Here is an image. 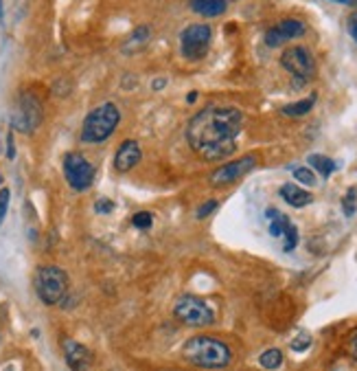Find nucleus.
<instances>
[{
    "mask_svg": "<svg viewBox=\"0 0 357 371\" xmlns=\"http://www.w3.org/2000/svg\"><path fill=\"white\" fill-rule=\"evenodd\" d=\"M347 349H349V354H351V358H355V361H357V330L349 336Z\"/></svg>",
    "mask_w": 357,
    "mask_h": 371,
    "instance_id": "26",
    "label": "nucleus"
},
{
    "mask_svg": "<svg viewBox=\"0 0 357 371\" xmlns=\"http://www.w3.org/2000/svg\"><path fill=\"white\" fill-rule=\"evenodd\" d=\"M132 225L136 229H150L154 225V215L150 211H138L136 215L132 218Z\"/></svg>",
    "mask_w": 357,
    "mask_h": 371,
    "instance_id": "21",
    "label": "nucleus"
},
{
    "mask_svg": "<svg viewBox=\"0 0 357 371\" xmlns=\"http://www.w3.org/2000/svg\"><path fill=\"white\" fill-rule=\"evenodd\" d=\"M305 36V22L301 20H283L278 22L276 26H272L270 31L265 33V44L267 47H280L283 42H287V40H296V38H301Z\"/></svg>",
    "mask_w": 357,
    "mask_h": 371,
    "instance_id": "11",
    "label": "nucleus"
},
{
    "mask_svg": "<svg viewBox=\"0 0 357 371\" xmlns=\"http://www.w3.org/2000/svg\"><path fill=\"white\" fill-rule=\"evenodd\" d=\"M118 121H121V112L114 103H101L95 110L88 112L81 126V141L86 143H103L112 137Z\"/></svg>",
    "mask_w": 357,
    "mask_h": 371,
    "instance_id": "3",
    "label": "nucleus"
},
{
    "mask_svg": "<svg viewBox=\"0 0 357 371\" xmlns=\"http://www.w3.org/2000/svg\"><path fill=\"white\" fill-rule=\"evenodd\" d=\"M255 167H257V158L255 156H241V158L228 162V165H221L219 169H215L213 176H211V183L215 187H226L230 183H237L239 178H244L248 172H252Z\"/></svg>",
    "mask_w": 357,
    "mask_h": 371,
    "instance_id": "10",
    "label": "nucleus"
},
{
    "mask_svg": "<svg viewBox=\"0 0 357 371\" xmlns=\"http://www.w3.org/2000/svg\"><path fill=\"white\" fill-rule=\"evenodd\" d=\"M280 198L285 200L287 204L296 206V209H303V206L314 202V196H311L309 191L296 187V185H283L280 187Z\"/></svg>",
    "mask_w": 357,
    "mask_h": 371,
    "instance_id": "14",
    "label": "nucleus"
},
{
    "mask_svg": "<svg viewBox=\"0 0 357 371\" xmlns=\"http://www.w3.org/2000/svg\"><path fill=\"white\" fill-rule=\"evenodd\" d=\"M228 0H191V9L204 18H217L226 11Z\"/></svg>",
    "mask_w": 357,
    "mask_h": 371,
    "instance_id": "15",
    "label": "nucleus"
},
{
    "mask_svg": "<svg viewBox=\"0 0 357 371\" xmlns=\"http://www.w3.org/2000/svg\"><path fill=\"white\" fill-rule=\"evenodd\" d=\"M244 130V112L232 106H208L189 121L187 141L204 160L228 158Z\"/></svg>",
    "mask_w": 357,
    "mask_h": 371,
    "instance_id": "1",
    "label": "nucleus"
},
{
    "mask_svg": "<svg viewBox=\"0 0 357 371\" xmlns=\"http://www.w3.org/2000/svg\"><path fill=\"white\" fill-rule=\"evenodd\" d=\"M42 123V101L35 93H22L11 114V126L18 132L31 135Z\"/></svg>",
    "mask_w": 357,
    "mask_h": 371,
    "instance_id": "6",
    "label": "nucleus"
},
{
    "mask_svg": "<svg viewBox=\"0 0 357 371\" xmlns=\"http://www.w3.org/2000/svg\"><path fill=\"white\" fill-rule=\"evenodd\" d=\"M283 237H285V250L289 253V250H294L296 244H299V229H296V227L292 225V227L287 229V233L283 235Z\"/></svg>",
    "mask_w": 357,
    "mask_h": 371,
    "instance_id": "23",
    "label": "nucleus"
},
{
    "mask_svg": "<svg viewBox=\"0 0 357 371\" xmlns=\"http://www.w3.org/2000/svg\"><path fill=\"white\" fill-rule=\"evenodd\" d=\"M349 33H351L353 40L357 42V11L351 13V18H349Z\"/></svg>",
    "mask_w": 357,
    "mask_h": 371,
    "instance_id": "29",
    "label": "nucleus"
},
{
    "mask_svg": "<svg viewBox=\"0 0 357 371\" xmlns=\"http://www.w3.org/2000/svg\"><path fill=\"white\" fill-rule=\"evenodd\" d=\"M173 317L184 325H193V328H204V325H211L215 321V315L208 303L193 294L177 296L173 303Z\"/></svg>",
    "mask_w": 357,
    "mask_h": 371,
    "instance_id": "5",
    "label": "nucleus"
},
{
    "mask_svg": "<svg viewBox=\"0 0 357 371\" xmlns=\"http://www.w3.org/2000/svg\"><path fill=\"white\" fill-rule=\"evenodd\" d=\"M196 97H198V93H191V95H189V103L196 101Z\"/></svg>",
    "mask_w": 357,
    "mask_h": 371,
    "instance_id": "31",
    "label": "nucleus"
},
{
    "mask_svg": "<svg viewBox=\"0 0 357 371\" xmlns=\"http://www.w3.org/2000/svg\"><path fill=\"white\" fill-rule=\"evenodd\" d=\"M95 209H97V213H110V211L114 209V204H112L110 200L103 198V200H99V202H97Z\"/></svg>",
    "mask_w": 357,
    "mask_h": 371,
    "instance_id": "27",
    "label": "nucleus"
},
{
    "mask_svg": "<svg viewBox=\"0 0 357 371\" xmlns=\"http://www.w3.org/2000/svg\"><path fill=\"white\" fill-rule=\"evenodd\" d=\"M213 31L208 24H189L180 33V49L187 59H202L211 47Z\"/></svg>",
    "mask_w": 357,
    "mask_h": 371,
    "instance_id": "9",
    "label": "nucleus"
},
{
    "mask_svg": "<svg viewBox=\"0 0 357 371\" xmlns=\"http://www.w3.org/2000/svg\"><path fill=\"white\" fill-rule=\"evenodd\" d=\"M64 358L72 371H86L93 365V351L86 345L77 343V340L66 338L64 340Z\"/></svg>",
    "mask_w": 357,
    "mask_h": 371,
    "instance_id": "12",
    "label": "nucleus"
},
{
    "mask_svg": "<svg viewBox=\"0 0 357 371\" xmlns=\"http://www.w3.org/2000/svg\"><path fill=\"white\" fill-rule=\"evenodd\" d=\"M7 150H9V152H7L9 158L16 156V152H13V137H11V135H9V139H7Z\"/></svg>",
    "mask_w": 357,
    "mask_h": 371,
    "instance_id": "30",
    "label": "nucleus"
},
{
    "mask_svg": "<svg viewBox=\"0 0 357 371\" xmlns=\"http://www.w3.org/2000/svg\"><path fill=\"white\" fill-rule=\"evenodd\" d=\"M309 343H311V338H309V334H301V338H296L294 343H292V347L296 349V351H303V349H307L309 347Z\"/></svg>",
    "mask_w": 357,
    "mask_h": 371,
    "instance_id": "25",
    "label": "nucleus"
},
{
    "mask_svg": "<svg viewBox=\"0 0 357 371\" xmlns=\"http://www.w3.org/2000/svg\"><path fill=\"white\" fill-rule=\"evenodd\" d=\"M64 176L68 185L75 191L90 189L95 181V167L88 162V158L79 152H68L64 156Z\"/></svg>",
    "mask_w": 357,
    "mask_h": 371,
    "instance_id": "8",
    "label": "nucleus"
},
{
    "mask_svg": "<svg viewBox=\"0 0 357 371\" xmlns=\"http://www.w3.org/2000/svg\"><path fill=\"white\" fill-rule=\"evenodd\" d=\"M9 198H11V191L7 187L0 189V225H3V220L7 215V209H9Z\"/></svg>",
    "mask_w": 357,
    "mask_h": 371,
    "instance_id": "24",
    "label": "nucleus"
},
{
    "mask_svg": "<svg viewBox=\"0 0 357 371\" xmlns=\"http://www.w3.org/2000/svg\"><path fill=\"white\" fill-rule=\"evenodd\" d=\"M265 215L270 218V233H272L274 237H283V235L287 233V229L292 227L289 218H287L285 213L276 211V209H267Z\"/></svg>",
    "mask_w": 357,
    "mask_h": 371,
    "instance_id": "16",
    "label": "nucleus"
},
{
    "mask_svg": "<svg viewBox=\"0 0 357 371\" xmlns=\"http://www.w3.org/2000/svg\"><path fill=\"white\" fill-rule=\"evenodd\" d=\"M217 209V202L215 200H211V202H206L204 206H202V209L198 211V218H206L208 213H213Z\"/></svg>",
    "mask_w": 357,
    "mask_h": 371,
    "instance_id": "28",
    "label": "nucleus"
},
{
    "mask_svg": "<svg viewBox=\"0 0 357 371\" xmlns=\"http://www.w3.org/2000/svg\"><path fill=\"white\" fill-rule=\"evenodd\" d=\"M333 3H351V0H333Z\"/></svg>",
    "mask_w": 357,
    "mask_h": 371,
    "instance_id": "32",
    "label": "nucleus"
},
{
    "mask_svg": "<svg viewBox=\"0 0 357 371\" xmlns=\"http://www.w3.org/2000/svg\"><path fill=\"white\" fill-rule=\"evenodd\" d=\"M309 165L314 167L316 172H320L324 178H329V176L335 172V162H333L331 158L322 156V154H311V156H309Z\"/></svg>",
    "mask_w": 357,
    "mask_h": 371,
    "instance_id": "18",
    "label": "nucleus"
},
{
    "mask_svg": "<svg viewBox=\"0 0 357 371\" xmlns=\"http://www.w3.org/2000/svg\"><path fill=\"white\" fill-rule=\"evenodd\" d=\"M35 292L42 303L57 305L68 294V275L59 266H42L35 273Z\"/></svg>",
    "mask_w": 357,
    "mask_h": 371,
    "instance_id": "4",
    "label": "nucleus"
},
{
    "mask_svg": "<svg viewBox=\"0 0 357 371\" xmlns=\"http://www.w3.org/2000/svg\"><path fill=\"white\" fill-rule=\"evenodd\" d=\"M280 64L287 73H292V77L296 80V84L303 86L307 84L311 77L316 75V62L314 55H311L305 47H289L283 51L280 55Z\"/></svg>",
    "mask_w": 357,
    "mask_h": 371,
    "instance_id": "7",
    "label": "nucleus"
},
{
    "mask_svg": "<svg viewBox=\"0 0 357 371\" xmlns=\"http://www.w3.org/2000/svg\"><path fill=\"white\" fill-rule=\"evenodd\" d=\"M0 185H3V176H0Z\"/></svg>",
    "mask_w": 357,
    "mask_h": 371,
    "instance_id": "33",
    "label": "nucleus"
},
{
    "mask_svg": "<svg viewBox=\"0 0 357 371\" xmlns=\"http://www.w3.org/2000/svg\"><path fill=\"white\" fill-rule=\"evenodd\" d=\"M141 145L136 143V141H123L121 143V147H118V152H116V156H114V169L116 172H129V169H134L141 162Z\"/></svg>",
    "mask_w": 357,
    "mask_h": 371,
    "instance_id": "13",
    "label": "nucleus"
},
{
    "mask_svg": "<svg viewBox=\"0 0 357 371\" xmlns=\"http://www.w3.org/2000/svg\"><path fill=\"white\" fill-rule=\"evenodd\" d=\"M261 367L265 369H278L283 365V354L278 349H267L261 354V358H259Z\"/></svg>",
    "mask_w": 357,
    "mask_h": 371,
    "instance_id": "19",
    "label": "nucleus"
},
{
    "mask_svg": "<svg viewBox=\"0 0 357 371\" xmlns=\"http://www.w3.org/2000/svg\"><path fill=\"white\" fill-rule=\"evenodd\" d=\"M171 371H177V369H171Z\"/></svg>",
    "mask_w": 357,
    "mask_h": 371,
    "instance_id": "34",
    "label": "nucleus"
},
{
    "mask_svg": "<svg viewBox=\"0 0 357 371\" xmlns=\"http://www.w3.org/2000/svg\"><path fill=\"white\" fill-rule=\"evenodd\" d=\"M316 106V95H311L303 101H296V103H289V106L283 108V114L287 116H305L311 108Z\"/></svg>",
    "mask_w": 357,
    "mask_h": 371,
    "instance_id": "17",
    "label": "nucleus"
},
{
    "mask_svg": "<svg viewBox=\"0 0 357 371\" xmlns=\"http://www.w3.org/2000/svg\"><path fill=\"white\" fill-rule=\"evenodd\" d=\"M294 178L299 183H303V185H316V176H314V172L311 169H307V167H296L294 169Z\"/></svg>",
    "mask_w": 357,
    "mask_h": 371,
    "instance_id": "22",
    "label": "nucleus"
},
{
    "mask_svg": "<svg viewBox=\"0 0 357 371\" xmlns=\"http://www.w3.org/2000/svg\"><path fill=\"white\" fill-rule=\"evenodd\" d=\"M355 200H357V189L351 187L344 194V198H342V211H344L347 218H351L355 213Z\"/></svg>",
    "mask_w": 357,
    "mask_h": 371,
    "instance_id": "20",
    "label": "nucleus"
},
{
    "mask_svg": "<svg viewBox=\"0 0 357 371\" xmlns=\"http://www.w3.org/2000/svg\"><path fill=\"white\" fill-rule=\"evenodd\" d=\"M184 361L200 369H224L232 361L230 347L215 336H193L182 347Z\"/></svg>",
    "mask_w": 357,
    "mask_h": 371,
    "instance_id": "2",
    "label": "nucleus"
}]
</instances>
